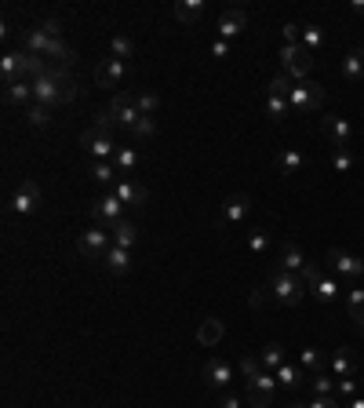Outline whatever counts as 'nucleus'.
Here are the masks:
<instances>
[{"label": "nucleus", "mask_w": 364, "mask_h": 408, "mask_svg": "<svg viewBox=\"0 0 364 408\" xmlns=\"http://www.w3.org/2000/svg\"><path fill=\"white\" fill-rule=\"evenodd\" d=\"M281 62H284V73L299 84V80H310L313 73V51L303 44H284L281 48Z\"/></svg>", "instance_id": "f03ea898"}, {"label": "nucleus", "mask_w": 364, "mask_h": 408, "mask_svg": "<svg viewBox=\"0 0 364 408\" xmlns=\"http://www.w3.org/2000/svg\"><path fill=\"white\" fill-rule=\"evenodd\" d=\"M92 219H95L99 226H106V230L117 226V223L124 219V201L117 197L113 190H110V193H102V197L92 204Z\"/></svg>", "instance_id": "423d86ee"}, {"label": "nucleus", "mask_w": 364, "mask_h": 408, "mask_svg": "<svg viewBox=\"0 0 364 408\" xmlns=\"http://www.w3.org/2000/svg\"><path fill=\"white\" fill-rule=\"evenodd\" d=\"M106 266H110V273H127V270H132V248H110V252H106V259H102Z\"/></svg>", "instance_id": "c85d7f7f"}, {"label": "nucleus", "mask_w": 364, "mask_h": 408, "mask_svg": "<svg viewBox=\"0 0 364 408\" xmlns=\"http://www.w3.org/2000/svg\"><path fill=\"white\" fill-rule=\"evenodd\" d=\"M120 80H124V62L102 58L99 66H95V84H99V88H117Z\"/></svg>", "instance_id": "dca6fc26"}, {"label": "nucleus", "mask_w": 364, "mask_h": 408, "mask_svg": "<svg viewBox=\"0 0 364 408\" xmlns=\"http://www.w3.org/2000/svg\"><path fill=\"white\" fill-rule=\"evenodd\" d=\"M92 179L99 183V186H117L120 183V171H117V164L113 161H92Z\"/></svg>", "instance_id": "a878e982"}, {"label": "nucleus", "mask_w": 364, "mask_h": 408, "mask_svg": "<svg viewBox=\"0 0 364 408\" xmlns=\"http://www.w3.org/2000/svg\"><path fill=\"white\" fill-rule=\"evenodd\" d=\"M299 361H303V372H313V376H320V369H325V357H320L313 347H306L299 354Z\"/></svg>", "instance_id": "37998d69"}, {"label": "nucleus", "mask_w": 364, "mask_h": 408, "mask_svg": "<svg viewBox=\"0 0 364 408\" xmlns=\"http://www.w3.org/2000/svg\"><path fill=\"white\" fill-rule=\"evenodd\" d=\"M237 369H241V376H244V379H251V376H259V372H266V369H263V361L255 357V354H244V357H241V364H237Z\"/></svg>", "instance_id": "09e8293b"}, {"label": "nucleus", "mask_w": 364, "mask_h": 408, "mask_svg": "<svg viewBox=\"0 0 364 408\" xmlns=\"http://www.w3.org/2000/svg\"><path fill=\"white\" fill-rule=\"evenodd\" d=\"M201 376H204V383L211 386V390H230V379H233V369L222 361V357H211V361H204V369H201Z\"/></svg>", "instance_id": "9b49d317"}, {"label": "nucleus", "mask_w": 364, "mask_h": 408, "mask_svg": "<svg viewBox=\"0 0 364 408\" xmlns=\"http://www.w3.org/2000/svg\"><path fill=\"white\" fill-rule=\"evenodd\" d=\"M110 58H117V62H127V58H135V40L127 37V33H117V37H110Z\"/></svg>", "instance_id": "c756f323"}, {"label": "nucleus", "mask_w": 364, "mask_h": 408, "mask_svg": "<svg viewBox=\"0 0 364 408\" xmlns=\"http://www.w3.org/2000/svg\"><path fill=\"white\" fill-rule=\"evenodd\" d=\"M113 193L124 201V208H142V204L149 201V190H146L142 183H135V179H120V183L113 186Z\"/></svg>", "instance_id": "4468645a"}, {"label": "nucleus", "mask_w": 364, "mask_h": 408, "mask_svg": "<svg viewBox=\"0 0 364 408\" xmlns=\"http://www.w3.org/2000/svg\"><path fill=\"white\" fill-rule=\"evenodd\" d=\"M135 110L142 113V117H157V110H161V95L157 92H135Z\"/></svg>", "instance_id": "473e14b6"}, {"label": "nucleus", "mask_w": 364, "mask_h": 408, "mask_svg": "<svg viewBox=\"0 0 364 408\" xmlns=\"http://www.w3.org/2000/svg\"><path fill=\"white\" fill-rule=\"evenodd\" d=\"M266 285L273 288V303H281V307H299L306 295V281L299 273H288L284 266H273Z\"/></svg>", "instance_id": "f257e3e1"}, {"label": "nucleus", "mask_w": 364, "mask_h": 408, "mask_svg": "<svg viewBox=\"0 0 364 408\" xmlns=\"http://www.w3.org/2000/svg\"><path fill=\"white\" fill-rule=\"evenodd\" d=\"M80 149L88 154L92 161H113L117 157V142L113 135H102L99 128H88V132H80Z\"/></svg>", "instance_id": "39448f33"}, {"label": "nucleus", "mask_w": 364, "mask_h": 408, "mask_svg": "<svg viewBox=\"0 0 364 408\" xmlns=\"http://www.w3.org/2000/svg\"><path fill=\"white\" fill-rule=\"evenodd\" d=\"M273 376H277V383H281V386H288V390H295V386L306 379V372H303V369H295V364H288V361H284Z\"/></svg>", "instance_id": "f704fd0d"}, {"label": "nucleus", "mask_w": 364, "mask_h": 408, "mask_svg": "<svg viewBox=\"0 0 364 408\" xmlns=\"http://www.w3.org/2000/svg\"><path fill=\"white\" fill-rule=\"evenodd\" d=\"M332 376L335 379H353L357 376V357H353V350H335L332 354Z\"/></svg>", "instance_id": "412c9836"}, {"label": "nucleus", "mask_w": 364, "mask_h": 408, "mask_svg": "<svg viewBox=\"0 0 364 408\" xmlns=\"http://www.w3.org/2000/svg\"><path fill=\"white\" fill-rule=\"evenodd\" d=\"M4 102L8 106H33V80H15V84H4Z\"/></svg>", "instance_id": "4be33fe9"}, {"label": "nucleus", "mask_w": 364, "mask_h": 408, "mask_svg": "<svg viewBox=\"0 0 364 408\" xmlns=\"http://www.w3.org/2000/svg\"><path fill=\"white\" fill-rule=\"evenodd\" d=\"M346 310H350V317H353V325L357 328H364V288H346Z\"/></svg>", "instance_id": "7c9ffc66"}, {"label": "nucleus", "mask_w": 364, "mask_h": 408, "mask_svg": "<svg viewBox=\"0 0 364 408\" xmlns=\"http://www.w3.org/2000/svg\"><path fill=\"white\" fill-rule=\"evenodd\" d=\"M306 408H342V401L335 394H328V397H313V404H306Z\"/></svg>", "instance_id": "3c124183"}, {"label": "nucleus", "mask_w": 364, "mask_h": 408, "mask_svg": "<svg viewBox=\"0 0 364 408\" xmlns=\"http://www.w3.org/2000/svg\"><path fill=\"white\" fill-rule=\"evenodd\" d=\"M92 128H99L102 135H113L120 124H117V117H113L110 110H99V113H95V124H92Z\"/></svg>", "instance_id": "de8ad7c7"}, {"label": "nucleus", "mask_w": 364, "mask_h": 408, "mask_svg": "<svg viewBox=\"0 0 364 408\" xmlns=\"http://www.w3.org/2000/svg\"><path fill=\"white\" fill-rule=\"evenodd\" d=\"M288 106L295 113H310V110H317V106H325V88H320L317 80H299L291 88V95H288Z\"/></svg>", "instance_id": "20e7f679"}, {"label": "nucleus", "mask_w": 364, "mask_h": 408, "mask_svg": "<svg viewBox=\"0 0 364 408\" xmlns=\"http://www.w3.org/2000/svg\"><path fill=\"white\" fill-rule=\"evenodd\" d=\"M273 164H277V171H284V175H299V171L306 168V157L299 154V149H281Z\"/></svg>", "instance_id": "cd10ccee"}, {"label": "nucleus", "mask_w": 364, "mask_h": 408, "mask_svg": "<svg viewBox=\"0 0 364 408\" xmlns=\"http://www.w3.org/2000/svg\"><path fill=\"white\" fill-rule=\"evenodd\" d=\"M259 361H263V369H266V372H277V369L284 364V347H281V342H266Z\"/></svg>", "instance_id": "72a5a7b5"}, {"label": "nucleus", "mask_w": 364, "mask_h": 408, "mask_svg": "<svg viewBox=\"0 0 364 408\" xmlns=\"http://www.w3.org/2000/svg\"><path fill=\"white\" fill-rule=\"evenodd\" d=\"M291 88H295V80H291L284 70L270 80V95H281V99H288V95H291Z\"/></svg>", "instance_id": "c03bdc74"}, {"label": "nucleus", "mask_w": 364, "mask_h": 408, "mask_svg": "<svg viewBox=\"0 0 364 408\" xmlns=\"http://www.w3.org/2000/svg\"><path fill=\"white\" fill-rule=\"evenodd\" d=\"M288 408H306V404H299V401H291V404H288Z\"/></svg>", "instance_id": "4d7b16f0"}, {"label": "nucleus", "mask_w": 364, "mask_h": 408, "mask_svg": "<svg viewBox=\"0 0 364 408\" xmlns=\"http://www.w3.org/2000/svg\"><path fill=\"white\" fill-rule=\"evenodd\" d=\"M350 8H353L357 15H364V0H357V4H350Z\"/></svg>", "instance_id": "6e6d98bb"}, {"label": "nucleus", "mask_w": 364, "mask_h": 408, "mask_svg": "<svg viewBox=\"0 0 364 408\" xmlns=\"http://www.w3.org/2000/svg\"><path fill=\"white\" fill-rule=\"evenodd\" d=\"M310 288H313V299H317V303H335V299H339V281H335V277H328V273H317L313 277V281H310Z\"/></svg>", "instance_id": "aec40b11"}, {"label": "nucleus", "mask_w": 364, "mask_h": 408, "mask_svg": "<svg viewBox=\"0 0 364 408\" xmlns=\"http://www.w3.org/2000/svg\"><path fill=\"white\" fill-rule=\"evenodd\" d=\"M0 73H4V84L26 80V51H8L0 58Z\"/></svg>", "instance_id": "a211bd4d"}, {"label": "nucleus", "mask_w": 364, "mask_h": 408, "mask_svg": "<svg viewBox=\"0 0 364 408\" xmlns=\"http://www.w3.org/2000/svg\"><path fill=\"white\" fill-rule=\"evenodd\" d=\"M26 120H30L33 128H48V124H51V110H48V106H40V102H33L30 110H26Z\"/></svg>", "instance_id": "79ce46f5"}, {"label": "nucleus", "mask_w": 364, "mask_h": 408, "mask_svg": "<svg viewBox=\"0 0 364 408\" xmlns=\"http://www.w3.org/2000/svg\"><path fill=\"white\" fill-rule=\"evenodd\" d=\"M110 237H113L117 248H135V245H139V226L127 223V219H120L117 226H110Z\"/></svg>", "instance_id": "b1692460"}, {"label": "nucleus", "mask_w": 364, "mask_h": 408, "mask_svg": "<svg viewBox=\"0 0 364 408\" xmlns=\"http://www.w3.org/2000/svg\"><path fill=\"white\" fill-rule=\"evenodd\" d=\"M342 77H346L350 84L364 80V48H353L346 58H342Z\"/></svg>", "instance_id": "393cba45"}, {"label": "nucleus", "mask_w": 364, "mask_h": 408, "mask_svg": "<svg viewBox=\"0 0 364 408\" xmlns=\"http://www.w3.org/2000/svg\"><path fill=\"white\" fill-rule=\"evenodd\" d=\"M288 110H291L288 99H281V95H270V99H266V117H270V120L281 124V120L288 117Z\"/></svg>", "instance_id": "ea45409f"}, {"label": "nucleus", "mask_w": 364, "mask_h": 408, "mask_svg": "<svg viewBox=\"0 0 364 408\" xmlns=\"http://www.w3.org/2000/svg\"><path fill=\"white\" fill-rule=\"evenodd\" d=\"M106 110H110V113L117 117V124H120V128H127V132H132L135 120L142 117V113L135 110V95H132V92H117V95L110 99V106H106Z\"/></svg>", "instance_id": "9d476101"}, {"label": "nucleus", "mask_w": 364, "mask_h": 408, "mask_svg": "<svg viewBox=\"0 0 364 408\" xmlns=\"http://www.w3.org/2000/svg\"><path fill=\"white\" fill-rule=\"evenodd\" d=\"M270 303H273V288H270V285H255L251 295H248V307H251V310H266Z\"/></svg>", "instance_id": "58836bf2"}, {"label": "nucleus", "mask_w": 364, "mask_h": 408, "mask_svg": "<svg viewBox=\"0 0 364 408\" xmlns=\"http://www.w3.org/2000/svg\"><path fill=\"white\" fill-rule=\"evenodd\" d=\"M328 44V37H325V30H320V26H303V48H310V51H320V48H325Z\"/></svg>", "instance_id": "4c0bfd02"}, {"label": "nucleus", "mask_w": 364, "mask_h": 408, "mask_svg": "<svg viewBox=\"0 0 364 408\" xmlns=\"http://www.w3.org/2000/svg\"><path fill=\"white\" fill-rule=\"evenodd\" d=\"M48 58H55V66H66L70 70V62H73V48L66 44V40H51V48H48Z\"/></svg>", "instance_id": "e433bc0d"}, {"label": "nucleus", "mask_w": 364, "mask_h": 408, "mask_svg": "<svg viewBox=\"0 0 364 408\" xmlns=\"http://www.w3.org/2000/svg\"><path fill=\"white\" fill-rule=\"evenodd\" d=\"M211 55H215V58H230V40H215V44H211Z\"/></svg>", "instance_id": "864d4df0"}, {"label": "nucleus", "mask_w": 364, "mask_h": 408, "mask_svg": "<svg viewBox=\"0 0 364 408\" xmlns=\"http://www.w3.org/2000/svg\"><path fill=\"white\" fill-rule=\"evenodd\" d=\"M171 15H175V23L194 26V23H201V15H204V0H179V4L171 8Z\"/></svg>", "instance_id": "5701e85b"}, {"label": "nucleus", "mask_w": 364, "mask_h": 408, "mask_svg": "<svg viewBox=\"0 0 364 408\" xmlns=\"http://www.w3.org/2000/svg\"><path fill=\"white\" fill-rule=\"evenodd\" d=\"M306 263H310V259H306V252L299 248L295 241H284V248H281V263H277V266H284V270L291 273V270H303Z\"/></svg>", "instance_id": "bb28decb"}, {"label": "nucleus", "mask_w": 364, "mask_h": 408, "mask_svg": "<svg viewBox=\"0 0 364 408\" xmlns=\"http://www.w3.org/2000/svg\"><path fill=\"white\" fill-rule=\"evenodd\" d=\"M353 164H357V157H353L350 146H335V149H332V168H335V171L346 175V171H353Z\"/></svg>", "instance_id": "c9c22d12"}, {"label": "nucleus", "mask_w": 364, "mask_h": 408, "mask_svg": "<svg viewBox=\"0 0 364 408\" xmlns=\"http://www.w3.org/2000/svg\"><path fill=\"white\" fill-rule=\"evenodd\" d=\"M40 201H44V197H40V186L33 179H23L15 186V193H11V211H15V216H33V211L40 208Z\"/></svg>", "instance_id": "6e6552de"}, {"label": "nucleus", "mask_w": 364, "mask_h": 408, "mask_svg": "<svg viewBox=\"0 0 364 408\" xmlns=\"http://www.w3.org/2000/svg\"><path fill=\"white\" fill-rule=\"evenodd\" d=\"M248 248L255 255H266L270 252V233L266 230H248Z\"/></svg>", "instance_id": "a18cd8bd"}, {"label": "nucleus", "mask_w": 364, "mask_h": 408, "mask_svg": "<svg viewBox=\"0 0 364 408\" xmlns=\"http://www.w3.org/2000/svg\"><path fill=\"white\" fill-rule=\"evenodd\" d=\"M244 30H248V11L226 8V11L219 15V40H233V37L244 33Z\"/></svg>", "instance_id": "ddd939ff"}, {"label": "nucleus", "mask_w": 364, "mask_h": 408, "mask_svg": "<svg viewBox=\"0 0 364 408\" xmlns=\"http://www.w3.org/2000/svg\"><path fill=\"white\" fill-rule=\"evenodd\" d=\"M342 408H364V397H353V401H346Z\"/></svg>", "instance_id": "5fc2aeb1"}, {"label": "nucleus", "mask_w": 364, "mask_h": 408, "mask_svg": "<svg viewBox=\"0 0 364 408\" xmlns=\"http://www.w3.org/2000/svg\"><path fill=\"white\" fill-rule=\"evenodd\" d=\"M132 135H135L139 142L153 139V135H157V117H139V120H135V128H132Z\"/></svg>", "instance_id": "a19ab883"}, {"label": "nucleus", "mask_w": 364, "mask_h": 408, "mask_svg": "<svg viewBox=\"0 0 364 408\" xmlns=\"http://www.w3.org/2000/svg\"><path fill=\"white\" fill-rule=\"evenodd\" d=\"M335 397L339 401H353L357 397V379H339L335 383Z\"/></svg>", "instance_id": "8fccbe9b"}, {"label": "nucleus", "mask_w": 364, "mask_h": 408, "mask_svg": "<svg viewBox=\"0 0 364 408\" xmlns=\"http://www.w3.org/2000/svg\"><path fill=\"white\" fill-rule=\"evenodd\" d=\"M273 390H277V376H273V372H259V376L248 379V394H244V397H248L251 408H270Z\"/></svg>", "instance_id": "1a4fd4ad"}, {"label": "nucleus", "mask_w": 364, "mask_h": 408, "mask_svg": "<svg viewBox=\"0 0 364 408\" xmlns=\"http://www.w3.org/2000/svg\"><path fill=\"white\" fill-rule=\"evenodd\" d=\"M110 248H113V237H110V230L99 226V223L88 226V230L77 237V252L88 255V259H106V252H110Z\"/></svg>", "instance_id": "7ed1b4c3"}, {"label": "nucleus", "mask_w": 364, "mask_h": 408, "mask_svg": "<svg viewBox=\"0 0 364 408\" xmlns=\"http://www.w3.org/2000/svg\"><path fill=\"white\" fill-rule=\"evenodd\" d=\"M313 394H317V397H328V394H335V376H332V372H320V376H313Z\"/></svg>", "instance_id": "49530a36"}, {"label": "nucleus", "mask_w": 364, "mask_h": 408, "mask_svg": "<svg viewBox=\"0 0 364 408\" xmlns=\"http://www.w3.org/2000/svg\"><path fill=\"white\" fill-rule=\"evenodd\" d=\"M51 40H58V37H51L44 26H30L26 30V55H40V58H48V48H51Z\"/></svg>", "instance_id": "f3484780"}, {"label": "nucleus", "mask_w": 364, "mask_h": 408, "mask_svg": "<svg viewBox=\"0 0 364 408\" xmlns=\"http://www.w3.org/2000/svg\"><path fill=\"white\" fill-rule=\"evenodd\" d=\"M113 164H117V171H120V179H132V171H135V164H139V154H135L132 146H120L117 157H113Z\"/></svg>", "instance_id": "2f4dec72"}, {"label": "nucleus", "mask_w": 364, "mask_h": 408, "mask_svg": "<svg viewBox=\"0 0 364 408\" xmlns=\"http://www.w3.org/2000/svg\"><path fill=\"white\" fill-rule=\"evenodd\" d=\"M248 211H251V197H248V193H230V197L222 201V211H219L215 226H219V230L237 226V223L248 219Z\"/></svg>", "instance_id": "0eeeda50"}, {"label": "nucleus", "mask_w": 364, "mask_h": 408, "mask_svg": "<svg viewBox=\"0 0 364 408\" xmlns=\"http://www.w3.org/2000/svg\"><path fill=\"white\" fill-rule=\"evenodd\" d=\"M219 408H241V397L230 394V390H222V394H219Z\"/></svg>", "instance_id": "603ef678"}, {"label": "nucleus", "mask_w": 364, "mask_h": 408, "mask_svg": "<svg viewBox=\"0 0 364 408\" xmlns=\"http://www.w3.org/2000/svg\"><path fill=\"white\" fill-rule=\"evenodd\" d=\"M320 128H325V135L332 139V146H350L353 142V124L346 117H339V113L325 117V120H320Z\"/></svg>", "instance_id": "f8f14e48"}, {"label": "nucleus", "mask_w": 364, "mask_h": 408, "mask_svg": "<svg viewBox=\"0 0 364 408\" xmlns=\"http://www.w3.org/2000/svg\"><path fill=\"white\" fill-rule=\"evenodd\" d=\"M328 263H332L342 277H364V259H360V255H350V252L328 248Z\"/></svg>", "instance_id": "2eb2a0df"}, {"label": "nucleus", "mask_w": 364, "mask_h": 408, "mask_svg": "<svg viewBox=\"0 0 364 408\" xmlns=\"http://www.w3.org/2000/svg\"><path fill=\"white\" fill-rule=\"evenodd\" d=\"M222 335H226V325L219 317H204L197 325V342H201V347H219Z\"/></svg>", "instance_id": "6ab92c4d"}]
</instances>
